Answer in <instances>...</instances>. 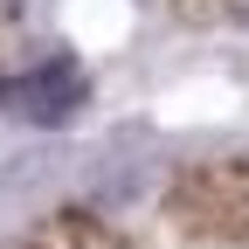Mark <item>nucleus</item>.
I'll return each instance as SVG.
<instances>
[{"instance_id":"1","label":"nucleus","mask_w":249,"mask_h":249,"mask_svg":"<svg viewBox=\"0 0 249 249\" xmlns=\"http://www.w3.org/2000/svg\"><path fill=\"white\" fill-rule=\"evenodd\" d=\"M7 104L35 111V118H62V111L76 104V70H49V76H28V83H14V90H7Z\"/></svg>"}]
</instances>
